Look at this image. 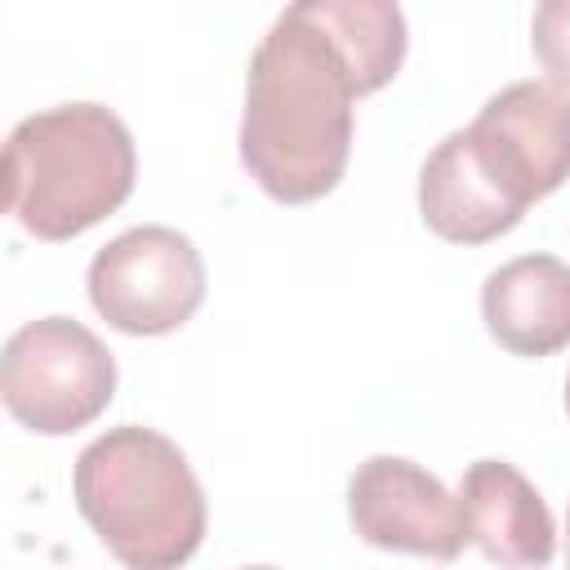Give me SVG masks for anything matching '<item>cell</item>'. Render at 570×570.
<instances>
[{"mask_svg":"<svg viewBox=\"0 0 570 570\" xmlns=\"http://www.w3.org/2000/svg\"><path fill=\"white\" fill-rule=\"evenodd\" d=\"M352 71L303 18L281 13L249 58L240 165L281 205H307L338 187L352 156Z\"/></svg>","mask_w":570,"mask_h":570,"instance_id":"6da1fadb","label":"cell"},{"mask_svg":"<svg viewBox=\"0 0 570 570\" xmlns=\"http://www.w3.org/2000/svg\"><path fill=\"white\" fill-rule=\"evenodd\" d=\"M71 490L102 548L134 570L183 566L205 539V490L187 454L151 428L125 423L89 441Z\"/></svg>","mask_w":570,"mask_h":570,"instance_id":"7a4b0ae2","label":"cell"},{"mask_svg":"<svg viewBox=\"0 0 570 570\" xmlns=\"http://www.w3.org/2000/svg\"><path fill=\"white\" fill-rule=\"evenodd\" d=\"M134 174V138L116 111L49 107L4 142V209L36 240H71L129 200Z\"/></svg>","mask_w":570,"mask_h":570,"instance_id":"3957f363","label":"cell"},{"mask_svg":"<svg viewBox=\"0 0 570 570\" xmlns=\"http://www.w3.org/2000/svg\"><path fill=\"white\" fill-rule=\"evenodd\" d=\"M0 396L22 428L40 436H67L111 405L116 356L71 316L27 321L4 343Z\"/></svg>","mask_w":570,"mask_h":570,"instance_id":"277c9868","label":"cell"},{"mask_svg":"<svg viewBox=\"0 0 570 570\" xmlns=\"http://www.w3.org/2000/svg\"><path fill=\"white\" fill-rule=\"evenodd\" d=\"M205 298L200 249L174 227H129L89 263V303L120 334H174Z\"/></svg>","mask_w":570,"mask_h":570,"instance_id":"5b68a950","label":"cell"},{"mask_svg":"<svg viewBox=\"0 0 570 570\" xmlns=\"http://www.w3.org/2000/svg\"><path fill=\"white\" fill-rule=\"evenodd\" d=\"M468 134L490 178L525 209L570 178V89L552 80L499 89Z\"/></svg>","mask_w":570,"mask_h":570,"instance_id":"8992f818","label":"cell"},{"mask_svg":"<svg viewBox=\"0 0 570 570\" xmlns=\"http://www.w3.org/2000/svg\"><path fill=\"white\" fill-rule=\"evenodd\" d=\"M347 517L370 548L387 552L454 561L468 543L459 494H450L428 468L396 454H374L352 472Z\"/></svg>","mask_w":570,"mask_h":570,"instance_id":"52a82bcc","label":"cell"},{"mask_svg":"<svg viewBox=\"0 0 570 570\" xmlns=\"http://www.w3.org/2000/svg\"><path fill=\"white\" fill-rule=\"evenodd\" d=\"M463 534L499 566H548L557 552V525L543 494L503 459H476L459 485Z\"/></svg>","mask_w":570,"mask_h":570,"instance_id":"ba28073f","label":"cell"},{"mask_svg":"<svg viewBox=\"0 0 570 570\" xmlns=\"http://www.w3.org/2000/svg\"><path fill=\"white\" fill-rule=\"evenodd\" d=\"M419 214L423 223L450 240V245H485L503 232H512L525 214V205H517L481 165L472 134L454 129L445 134L419 174Z\"/></svg>","mask_w":570,"mask_h":570,"instance_id":"9c48e42d","label":"cell"},{"mask_svg":"<svg viewBox=\"0 0 570 570\" xmlns=\"http://www.w3.org/2000/svg\"><path fill=\"white\" fill-rule=\"evenodd\" d=\"M481 316L512 356H552L570 343V267L552 254H521L485 276Z\"/></svg>","mask_w":570,"mask_h":570,"instance_id":"30bf717a","label":"cell"},{"mask_svg":"<svg viewBox=\"0 0 570 570\" xmlns=\"http://www.w3.org/2000/svg\"><path fill=\"white\" fill-rule=\"evenodd\" d=\"M294 18L312 22L347 62L356 94L383 89L405 62V13L396 0H289Z\"/></svg>","mask_w":570,"mask_h":570,"instance_id":"8fae6325","label":"cell"},{"mask_svg":"<svg viewBox=\"0 0 570 570\" xmlns=\"http://www.w3.org/2000/svg\"><path fill=\"white\" fill-rule=\"evenodd\" d=\"M530 45L552 85L570 89V0H539L530 22Z\"/></svg>","mask_w":570,"mask_h":570,"instance_id":"7c38bea8","label":"cell"},{"mask_svg":"<svg viewBox=\"0 0 570 570\" xmlns=\"http://www.w3.org/2000/svg\"><path fill=\"white\" fill-rule=\"evenodd\" d=\"M566 561H570V521H566Z\"/></svg>","mask_w":570,"mask_h":570,"instance_id":"4fadbf2b","label":"cell"},{"mask_svg":"<svg viewBox=\"0 0 570 570\" xmlns=\"http://www.w3.org/2000/svg\"><path fill=\"white\" fill-rule=\"evenodd\" d=\"M566 414H570V379H566Z\"/></svg>","mask_w":570,"mask_h":570,"instance_id":"5bb4252c","label":"cell"}]
</instances>
